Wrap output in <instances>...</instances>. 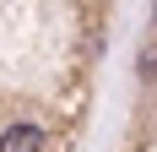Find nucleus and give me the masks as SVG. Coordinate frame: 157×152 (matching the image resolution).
<instances>
[{"label": "nucleus", "mask_w": 157, "mask_h": 152, "mask_svg": "<svg viewBox=\"0 0 157 152\" xmlns=\"http://www.w3.org/2000/svg\"><path fill=\"white\" fill-rule=\"evenodd\" d=\"M44 125H33V120H22V125H6L0 130V152H44Z\"/></svg>", "instance_id": "obj_1"}, {"label": "nucleus", "mask_w": 157, "mask_h": 152, "mask_svg": "<svg viewBox=\"0 0 157 152\" xmlns=\"http://www.w3.org/2000/svg\"><path fill=\"white\" fill-rule=\"evenodd\" d=\"M141 76H157V44L146 49V60H141Z\"/></svg>", "instance_id": "obj_2"}]
</instances>
